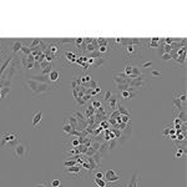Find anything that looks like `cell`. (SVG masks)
<instances>
[{"label": "cell", "instance_id": "cell-35", "mask_svg": "<svg viewBox=\"0 0 187 187\" xmlns=\"http://www.w3.org/2000/svg\"><path fill=\"white\" fill-rule=\"evenodd\" d=\"M162 59H163L165 61L171 60V54H168V52H163V54H162Z\"/></svg>", "mask_w": 187, "mask_h": 187}, {"label": "cell", "instance_id": "cell-14", "mask_svg": "<svg viewBox=\"0 0 187 187\" xmlns=\"http://www.w3.org/2000/svg\"><path fill=\"white\" fill-rule=\"evenodd\" d=\"M162 73L160 70H156V69H151L150 70V74H149V76L150 77H152V79H161L162 77Z\"/></svg>", "mask_w": 187, "mask_h": 187}, {"label": "cell", "instance_id": "cell-4", "mask_svg": "<svg viewBox=\"0 0 187 187\" xmlns=\"http://www.w3.org/2000/svg\"><path fill=\"white\" fill-rule=\"evenodd\" d=\"M147 76H146L145 74H142L141 76L139 77H135V79H127V85L135 89L136 91H139L140 89H145L146 84H147V79H146Z\"/></svg>", "mask_w": 187, "mask_h": 187}, {"label": "cell", "instance_id": "cell-20", "mask_svg": "<svg viewBox=\"0 0 187 187\" xmlns=\"http://www.w3.org/2000/svg\"><path fill=\"white\" fill-rule=\"evenodd\" d=\"M10 92V87H0V96H1V99H5L6 95Z\"/></svg>", "mask_w": 187, "mask_h": 187}, {"label": "cell", "instance_id": "cell-12", "mask_svg": "<svg viewBox=\"0 0 187 187\" xmlns=\"http://www.w3.org/2000/svg\"><path fill=\"white\" fill-rule=\"evenodd\" d=\"M117 112L120 114V116H130V111L125 107L121 102L117 104Z\"/></svg>", "mask_w": 187, "mask_h": 187}, {"label": "cell", "instance_id": "cell-24", "mask_svg": "<svg viewBox=\"0 0 187 187\" xmlns=\"http://www.w3.org/2000/svg\"><path fill=\"white\" fill-rule=\"evenodd\" d=\"M173 105H175V107L177 109V110H184V109H182V104H181V101L179 100V97H173Z\"/></svg>", "mask_w": 187, "mask_h": 187}, {"label": "cell", "instance_id": "cell-2", "mask_svg": "<svg viewBox=\"0 0 187 187\" xmlns=\"http://www.w3.org/2000/svg\"><path fill=\"white\" fill-rule=\"evenodd\" d=\"M23 140L21 137V133H19L15 130H8L4 131L3 135L0 136V149H8L10 147L13 149L16 144Z\"/></svg>", "mask_w": 187, "mask_h": 187}, {"label": "cell", "instance_id": "cell-21", "mask_svg": "<svg viewBox=\"0 0 187 187\" xmlns=\"http://www.w3.org/2000/svg\"><path fill=\"white\" fill-rule=\"evenodd\" d=\"M52 69H51V64L50 65H47V66H45V68H43L41 69V71H40V75H44V76H47L49 74H50V71H51Z\"/></svg>", "mask_w": 187, "mask_h": 187}, {"label": "cell", "instance_id": "cell-3", "mask_svg": "<svg viewBox=\"0 0 187 187\" xmlns=\"http://www.w3.org/2000/svg\"><path fill=\"white\" fill-rule=\"evenodd\" d=\"M13 151L16 160H28L30 155V144L26 140H21L13 147Z\"/></svg>", "mask_w": 187, "mask_h": 187}, {"label": "cell", "instance_id": "cell-38", "mask_svg": "<svg viewBox=\"0 0 187 187\" xmlns=\"http://www.w3.org/2000/svg\"><path fill=\"white\" fill-rule=\"evenodd\" d=\"M0 99H1V96H0Z\"/></svg>", "mask_w": 187, "mask_h": 187}, {"label": "cell", "instance_id": "cell-33", "mask_svg": "<svg viewBox=\"0 0 187 187\" xmlns=\"http://www.w3.org/2000/svg\"><path fill=\"white\" fill-rule=\"evenodd\" d=\"M84 43V39L82 38H79V39H75V44H76V47L80 49V45Z\"/></svg>", "mask_w": 187, "mask_h": 187}, {"label": "cell", "instance_id": "cell-29", "mask_svg": "<svg viewBox=\"0 0 187 187\" xmlns=\"http://www.w3.org/2000/svg\"><path fill=\"white\" fill-rule=\"evenodd\" d=\"M91 106L95 110H97V109H100V107H102V104L100 101H97V100H95V101H92V104H91Z\"/></svg>", "mask_w": 187, "mask_h": 187}, {"label": "cell", "instance_id": "cell-1", "mask_svg": "<svg viewBox=\"0 0 187 187\" xmlns=\"http://www.w3.org/2000/svg\"><path fill=\"white\" fill-rule=\"evenodd\" d=\"M24 85L25 87L28 89L31 93V97H39L41 95H45V93L49 92H52L55 90L57 86L55 85H51V84H45V82H38V81H34L31 79H25L24 80Z\"/></svg>", "mask_w": 187, "mask_h": 187}, {"label": "cell", "instance_id": "cell-27", "mask_svg": "<svg viewBox=\"0 0 187 187\" xmlns=\"http://www.w3.org/2000/svg\"><path fill=\"white\" fill-rule=\"evenodd\" d=\"M177 119H180L181 121L186 122V111H185V110H181L180 112H179V115H177Z\"/></svg>", "mask_w": 187, "mask_h": 187}, {"label": "cell", "instance_id": "cell-9", "mask_svg": "<svg viewBox=\"0 0 187 187\" xmlns=\"http://www.w3.org/2000/svg\"><path fill=\"white\" fill-rule=\"evenodd\" d=\"M140 186H141V179H140L139 173L135 171L132 173V176L128 179L126 187H140Z\"/></svg>", "mask_w": 187, "mask_h": 187}, {"label": "cell", "instance_id": "cell-6", "mask_svg": "<svg viewBox=\"0 0 187 187\" xmlns=\"http://www.w3.org/2000/svg\"><path fill=\"white\" fill-rule=\"evenodd\" d=\"M104 179L107 184L111 185V187H117L115 184L120 181V172H116L115 170H107L104 173Z\"/></svg>", "mask_w": 187, "mask_h": 187}, {"label": "cell", "instance_id": "cell-5", "mask_svg": "<svg viewBox=\"0 0 187 187\" xmlns=\"http://www.w3.org/2000/svg\"><path fill=\"white\" fill-rule=\"evenodd\" d=\"M124 56L133 57V56H141V45L140 44H127L124 49Z\"/></svg>", "mask_w": 187, "mask_h": 187}, {"label": "cell", "instance_id": "cell-8", "mask_svg": "<svg viewBox=\"0 0 187 187\" xmlns=\"http://www.w3.org/2000/svg\"><path fill=\"white\" fill-rule=\"evenodd\" d=\"M61 76H62L61 71H59V70H51L50 74L47 75L49 82L52 84V85H55V86H57V82L61 80Z\"/></svg>", "mask_w": 187, "mask_h": 187}, {"label": "cell", "instance_id": "cell-26", "mask_svg": "<svg viewBox=\"0 0 187 187\" xmlns=\"http://www.w3.org/2000/svg\"><path fill=\"white\" fill-rule=\"evenodd\" d=\"M175 60H176V64H180L182 65L186 60V55H180V56H175Z\"/></svg>", "mask_w": 187, "mask_h": 187}, {"label": "cell", "instance_id": "cell-34", "mask_svg": "<svg viewBox=\"0 0 187 187\" xmlns=\"http://www.w3.org/2000/svg\"><path fill=\"white\" fill-rule=\"evenodd\" d=\"M151 66H152V61H146L145 64L141 66V68H142V69H150Z\"/></svg>", "mask_w": 187, "mask_h": 187}, {"label": "cell", "instance_id": "cell-11", "mask_svg": "<svg viewBox=\"0 0 187 187\" xmlns=\"http://www.w3.org/2000/svg\"><path fill=\"white\" fill-rule=\"evenodd\" d=\"M107 102V106H109V109L111 110V111H115V109L117 107V104H119V96H116V95H112L110 97V100L109 101H106Z\"/></svg>", "mask_w": 187, "mask_h": 187}, {"label": "cell", "instance_id": "cell-17", "mask_svg": "<svg viewBox=\"0 0 187 187\" xmlns=\"http://www.w3.org/2000/svg\"><path fill=\"white\" fill-rule=\"evenodd\" d=\"M176 147H177V150H176V152H175V158L180 160L182 156H184V154H185V149L181 147V146H176Z\"/></svg>", "mask_w": 187, "mask_h": 187}, {"label": "cell", "instance_id": "cell-30", "mask_svg": "<svg viewBox=\"0 0 187 187\" xmlns=\"http://www.w3.org/2000/svg\"><path fill=\"white\" fill-rule=\"evenodd\" d=\"M97 51H99L101 55H102V54H106V52L109 51V47L106 46V45H101V46L99 47V50H97Z\"/></svg>", "mask_w": 187, "mask_h": 187}, {"label": "cell", "instance_id": "cell-25", "mask_svg": "<svg viewBox=\"0 0 187 187\" xmlns=\"http://www.w3.org/2000/svg\"><path fill=\"white\" fill-rule=\"evenodd\" d=\"M80 80V84H82V85H86V82H90L91 81V76L90 75H84V76L81 79H79Z\"/></svg>", "mask_w": 187, "mask_h": 187}, {"label": "cell", "instance_id": "cell-28", "mask_svg": "<svg viewBox=\"0 0 187 187\" xmlns=\"http://www.w3.org/2000/svg\"><path fill=\"white\" fill-rule=\"evenodd\" d=\"M75 165H77L76 160H70V161L64 162V166H65V167H73V166H75Z\"/></svg>", "mask_w": 187, "mask_h": 187}, {"label": "cell", "instance_id": "cell-15", "mask_svg": "<svg viewBox=\"0 0 187 187\" xmlns=\"http://www.w3.org/2000/svg\"><path fill=\"white\" fill-rule=\"evenodd\" d=\"M93 186L95 187H107V182L105 179H93Z\"/></svg>", "mask_w": 187, "mask_h": 187}, {"label": "cell", "instance_id": "cell-22", "mask_svg": "<svg viewBox=\"0 0 187 187\" xmlns=\"http://www.w3.org/2000/svg\"><path fill=\"white\" fill-rule=\"evenodd\" d=\"M85 114H86V117H92L93 114H95V109L92 106H87L85 109Z\"/></svg>", "mask_w": 187, "mask_h": 187}, {"label": "cell", "instance_id": "cell-10", "mask_svg": "<svg viewBox=\"0 0 187 187\" xmlns=\"http://www.w3.org/2000/svg\"><path fill=\"white\" fill-rule=\"evenodd\" d=\"M43 115H44V112H43L41 110L38 111V112L34 115V117H33V126H34V127H36V128H40V127H41Z\"/></svg>", "mask_w": 187, "mask_h": 187}, {"label": "cell", "instance_id": "cell-19", "mask_svg": "<svg viewBox=\"0 0 187 187\" xmlns=\"http://www.w3.org/2000/svg\"><path fill=\"white\" fill-rule=\"evenodd\" d=\"M55 43H57L60 45V44H73L75 43V39H55Z\"/></svg>", "mask_w": 187, "mask_h": 187}, {"label": "cell", "instance_id": "cell-36", "mask_svg": "<svg viewBox=\"0 0 187 187\" xmlns=\"http://www.w3.org/2000/svg\"><path fill=\"white\" fill-rule=\"evenodd\" d=\"M35 187H50V184H49V182H43V184H39V185H36Z\"/></svg>", "mask_w": 187, "mask_h": 187}, {"label": "cell", "instance_id": "cell-32", "mask_svg": "<svg viewBox=\"0 0 187 187\" xmlns=\"http://www.w3.org/2000/svg\"><path fill=\"white\" fill-rule=\"evenodd\" d=\"M112 95H114V93H112V91L107 90V91H106V93H105V97H104V100H105V101H109V100H110V97L112 96Z\"/></svg>", "mask_w": 187, "mask_h": 187}, {"label": "cell", "instance_id": "cell-23", "mask_svg": "<svg viewBox=\"0 0 187 187\" xmlns=\"http://www.w3.org/2000/svg\"><path fill=\"white\" fill-rule=\"evenodd\" d=\"M61 185H62V181L59 179H54L50 182V187H61Z\"/></svg>", "mask_w": 187, "mask_h": 187}, {"label": "cell", "instance_id": "cell-7", "mask_svg": "<svg viewBox=\"0 0 187 187\" xmlns=\"http://www.w3.org/2000/svg\"><path fill=\"white\" fill-rule=\"evenodd\" d=\"M64 171L70 173V175H73L75 179H81V177L85 175V173H84V168L81 166H79V165H75L73 167H65Z\"/></svg>", "mask_w": 187, "mask_h": 187}, {"label": "cell", "instance_id": "cell-31", "mask_svg": "<svg viewBox=\"0 0 187 187\" xmlns=\"http://www.w3.org/2000/svg\"><path fill=\"white\" fill-rule=\"evenodd\" d=\"M93 179H104V172L96 171L95 173H93Z\"/></svg>", "mask_w": 187, "mask_h": 187}, {"label": "cell", "instance_id": "cell-16", "mask_svg": "<svg viewBox=\"0 0 187 187\" xmlns=\"http://www.w3.org/2000/svg\"><path fill=\"white\" fill-rule=\"evenodd\" d=\"M62 131H64L66 135L68 136H70L71 135V132L74 131V128H73V126L69 124V122H66V121H64V126H62Z\"/></svg>", "mask_w": 187, "mask_h": 187}, {"label": "cell", "instance_id": "cell-18", "mask_svg": "<svg viewBox=\"0 0 187 187\" xmlns=\"http://www.w3.org/2000/svg\"><path fill=\"white\" fill-rule=\"evenodd\" d=\"M21 47H23V43L20 41H15L14 43V45H13V52H14V54H16L17 51H20L21 50Z\"/></svg>", "mask_w": 187, "mask_h": 187}, {"label": "cell", "instance_id": "cell-37", "mask_svg": "<svg viewBox=\"0 0 187 187\" xmlns=\"http://www.w3.org/2000/svg\"><path fill=\"white\" fill-rule=\"evenodd\" d=\"M168 130H170V127H167V128H165V130H163V136H168Z\"/></svg>", "mask_w": 187, "mask_h": 187}, {"label": "cell", "instance_id": "cell-13", "mask_svg": "<svg viewBox=\"0 0 187 187\" xmlns=\"http://www.w3.org/2000/svg\"><path fill=\"white\" fill-rule=\"evenodd\" d=\"M68 121L69 124L73 126L74 130H79V121H77V119L74 116V115H68Z\"/></svg>", "mask_w": 187, "mask_h": 187}]
</instances>
